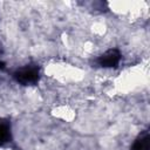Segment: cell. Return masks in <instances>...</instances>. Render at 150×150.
I'll list each match as a JSON object with an SVG mask.
<instances>
[{"label": "cell", "mask_w": 150, "mask_h": 150, "mask_svg": "<svg viewBox=\"0 0 150 150\" xmlns=\"http://www.w3.org/2000/svg\"><path fill=\"white\" fill-rule=\"evenodd\" d=\"M14 77L22 84H33L39 80V69L35 66H26L16 70Z\"/></svg>", "instance_id": "1"}, {"label": "cell", "mask_w": 150, "mask_h": 150, "mask_svg": "<svg viewBox=\"0 0 150 150\" xmlns=\"http://www.w3.org/2000/svg\"><path fill=\"white\" fill-rule=\"evenodd\" d=\"M120 60H121V55H120L118 50L109 49L98 57V63L101 67L110 68V67H115L116 64H118Z\"/></svg>", "instance_id": "2"}, {"label": "cell", "mask_w": 150, "mask_h": 150, "mask_svg": "<svg viewBox=\"0 0 150 150\" xmlns=\"http://www.w3.org/2000/svg\"><path fill=\"white\" fill-rule=\"evenodd\" d=\"M149 149H150V137L149 134L145 132L135 141L131 150H149Z\"/></svg>", "instance_id": "3"}, {"label": "cell", "mask_w": 150, "mask_h": 150, "mask_svg": "<svg viewBox=\"0 0 150 150\" xmlns=\"http://www.w3.org/2000/svg\"><path fill=\"white\" fill-rule=\"evenodd\" d=\"M11 139V125L6 120H0V144H5Z\"/></svg>", "instance_id": "4"}]
</instances>
